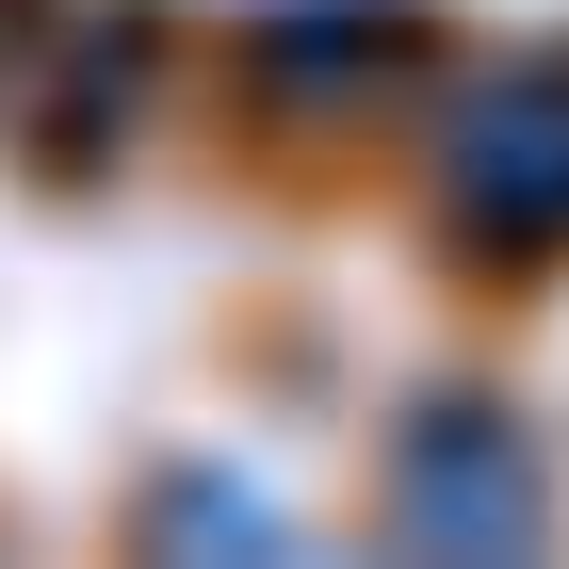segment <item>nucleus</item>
Listing matches in <instances>:
<instances>
[{
    "label": "nucleus",
    "instance_id": "nucleus-1",
    "mask_svg": "<svg viewBox=\"0 0 569 569\" xmlns=\"http://www.w3.org/2000/svg\"><path fill=\"white\" fill-rule=\"evenodd\" d=\"M407 537H439V553H521L537 537V456L488 407H439L407 439Z\"/></svg>",
    "mask_w": 569,
    "mask_h": 569
},
{
    "label": "nucleus",
    "instance_id": "nucleus-2",
    "mask_svg": "<svg viewBox=\"0 0 569 569\" xmlns=\"http://www.w3.org/2000/svg\"><path fill=\"white\" fill-rule=\"evenodd\" d=\"M456 196H472L488 228H569V82H553V114H537V82H505L456 131Z\"/></svg>",
    "mask_w": 569,
    "mask_h": 569
}]
</instances>
